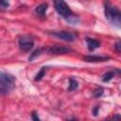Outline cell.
Segmentation results:
<instances>
[{"mask_svg": "<svg viewBox=\"0 0 121 121\" xmlns=\"http://www.w3.org/2000/svg\"><path fill=\"white\" fill-rule=\"evenodd\" d=\"M114 48H115V50L119 53V52H121V43L120 42H117L115 44H114Z\"/></svg>", "mask_w": 121, "mask_h": 121, "instance_id": "17", "label": "cell"}, {"mask_svg": "<svg viewBox=\"0 0 121 121\" xmlns=\"http://www.w3.org/2000/svg\"><path fill=\"white\" fill-rule=\"evenodd\" d=\"M51 35L62 40V41H65V42H73L75 39H76V36L71 33V32H68V31H57V32H52Z\"/></svg>", "mask_w": 121, "mask_h": 121, "instance_id": "6", "label": "cell"}, {"mask_svg": "<svg viewBox=\"0 0 121 121\" xmlns=\"http://www.w3.org/2000/svg\"><path fill=\"white\" fill-rule=\"evenodd\" d=\"M104 13H105V17L107 18V20L111 24H112L113 26H115L117 27H120V26H121V12L119 11V9L115 6H112L110 3H106Z\"/></svg>", "mask_w": 121, "mask_h": 121, "instance_id": "2", "label": "cell"}, {"mask_svg": "<svg viewBox=\"0 0 121 121\" xmlns=\"http://www.w3.org/2000/svg\"><path fill=\"white\" fill-rule=\"evenodd\" d=\"M18 43H19V47L21 50L25 51V52H27V51H30L34 45V41L32 39L31 36L29 35H24L22 37H20L19 41H18Z\"/></svg>", "mask_w": 121, "mask_h": 121, "instance_id": "4", "label": "cell"}, {"mask_svg": "<svg viewBox=\"0 0 121 121\" xmlns=\"http://www.w3.org/2000/svg\"><path fill=\"white\" fill-rule=\"evenodd\" d=\"M98 111H99V106H95V107L93 109V114H94L95 116H96L97 113H98Z\"/></svg>", "mask_w": 121, "mask_h": 121, "instance_id": "18", "label": "cell"}, {"mask_svg": "<svg viewBox=\"0 0 121 121\" xmlns=\"http://www.w3.org/2000/svg\"><path fill=\"white\" fill-rule=\"evenodd\" d=\"M54 7H55V9L57 10V12L63 18H70L73 13H72V10L71 9L69 8V6L62 0H56L54 1Z\"/></svg>", "mask_w": 121, "mask_h": 121, "instance_id": "3", "label": "cell"}, {"mask_svg": "<svg viewBox=\"0 0 121 121\" xmlns=\"http://www.w3.org/2000/svg\"><path fill=\"white\" fill-rule=\"evenodd\" d=\"M47 68L48 67H42L41 68V70L37 73V75H36V77H35V80L37 81V80H41L43 78V76H45V73H46V71H47Z\"/></svg>", "mask_w": 121, "mask_h": 121, "instance_id": "11", "label": "cell"}, {"mask_svg": "<svg viewBox=\"0 0 121 121\" xmlns=\"http://www.w3.org/2000/svg\"><path fill=\"white\" fill-rule=\"evenodd\" d=\"M66 121H78L77 118H70V119H67Z\"/></svg>", "mask_w": 121, "mask_h": 121, "instance_id": "20", "label": "cell"}, {"mask_svg": "<svg viewBox=\"0 0 121 121\" xmlns=\"http://www.w3.org/2000/svg\"><path fill=\"white\" fill-rule=\"evenodd\" d=\"M31 117H32L33 121H41V119H40V117H39V115H38V113L36 112H32Z\"/></svg>", "mask_w": 121, "mask_h": 121, "instance_id": "16", "label": "cell"}, {"mask_svg": "<svg viewBox=\"0 0 121 121\" xmlns=\"http://www.w3.org/2000/svg\"><path fill=\"white\" fill-rule=\"evenodd\" d=\"M72 49L63 45H60V44H56L51 46L50 48H48L47 52L51 55H60V54H67L69 52H71Z\"/></svg>", "mask_w": 121, "mask_h": 121, "instance_id": "5", "label": "cell"}, {"mask_svg": "<svg viewBox=\"0 0 121 121\" xmlns=\"http://www.w3.org/2000/svg\"><path fill=\"white\" fill-rule=\"evenodd\" d=\"M15 87V78L7 72L0 71V94L9 95Z\"/></svg>", "mask_w": 121, "mask_h": 121, "instance_id": "1", "label": "cell"}, {"mask_svg": "<svg viewBox=\"0 0 121 121\" xmlns=\"http://www.w3.org/2000/svg\"><path fill=\"white\" fill-rule=\"evenodd\" d=\"M86 43H87V47L90 51H94L95 49H96L100 46V43L97 40H95V39H92V38H87L86 39Z\"/></svg>", "mask_w": 121, "mask_h": 121, "instance_id": "8", "label": "cell"}, {"mask_svg": "<svg viewBox=\"0 0 121 121\" xmlns=\"http://www.w3.org/2000/svg\"><path fill=\"white\" fill-rule=\"evenodd\" d=\"M42 52H43V49H42V48H38V49L34 50V51L30 54V56L28 57L29 61H32V60H35L37 57H39V56L42 54Z\"/></svg>", "mask_w": 121, "mask_h": 121, "instance_id": "10", "label": "cell"}, {"mask_svg": "<svg viewBox=\"0 0 121 121\" xmlns=\"http://www.w3.org/2000/svg\"><path fill=\"white\" fill-rule=\"evenodd\" d=\"M103 88H101V87H99V88H97V89H95V91H94V96L95 97H100L102 95H103Z\"/></svg>", "mask_w": 121, "mask_h": 121, "instance_id": "14", "label": "cell"}, {"mask_svg": "<svg viewBox=\"0 0 121 121\" xmlns=\"http://www.w3.org/2000/svg\"><path fill=\"white\" fill-rule=\"evenodd\" d=\"M113 77H114V72H113V71H109V72L105 73V74L102 76V81L107 82V81L111 80Z\"/></svg>", "mask_w": 121, "mask_h": 121, "instance_id": "12", "label": "cell"}, {"mask_svg": "<svg viewBox=\"0 0 121 121\" xmlns=\"http://www.w3.org/2000/svg\"><path fill=\"white\" fill-rule=\"evenodd\" d=\"M9 7V3L8 1H4V0H0V9L4 10L7 9Z\"/></svg>", "mask_w": 121, "mask_h": 121, "instance_id": "15", "label": "cell"}, {"mask_svg": "<svg viewBox=\"0 0 121 121\" xmlns=\"http://www.w3.org/2000/svg\"><path fill=\"white\" fill-rule=\"evenodd\" d=\"M108 60H110V57H105V56L88 55L83 57V60L87 62H101V61H107Z\"/></svg>", "mask_w": 121, "mask_h": 121, "instance_id": "7", "label": "cell"}, {"mask_svg": "<svg viewBox=\"0 0 121 121\" xmlns=\"http://www.w3.org/2000/svg\"><path fill=\"white\" fill-rule=\"evenodd\" d=\"M47 8H48V5L46 3H42L40 5H38L36 8H35V12L36 14H38L39 16H43L47 10Z\"/></svg>", "mask_w": 121, "mask_h": 121, "instance_id": "9", "label": "cell"}, {"mask_svg": "<svg viewBox=\"0 0 121 121\" xmlns=\"http://www.w3.org/2000/svg\"><path fill=\"white\" fill-rule=\"evenodd\" d=\"M120 120H121V116L119 113H117L113 116V121H120Z\"/></svg>", "mask_w": 121, "mask_h": 121, "instance_id": "19", "label": "cell"}, {"mask_svg": "<svg viewBox=\"0 0 121 121\" xmlns=\"http://www.w3.org/2000/svg\"><path fill=\"white\" fill-rule=\"evenodd\" d=\"M78 83L76 79L74 78H70L69 79V87H68V91H74L78 88Z\"/></svg>", "mask_w": 121, "mask_h": 121, "instance_id": "13", "label": "cell"}]
</instances>
